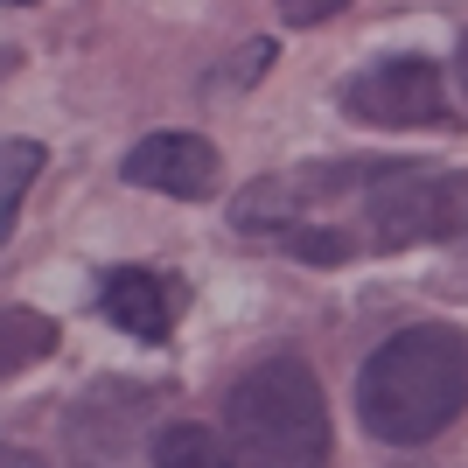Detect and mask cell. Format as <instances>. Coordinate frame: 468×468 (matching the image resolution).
<instances>
[{
  "instance_id": "6da1fadb",
  "label": "cell",
  "mask_w": 468,
  "mask_h": 468,
  "mask_svg": "<svg viewBox=\"0 0 468 468\" xmlns=\"http://www.w3.org/2000/svg\"><path fill=\"white\" fill-rule=\"evenodd\" d=\"M468 406V335L454 322H412L356 371V420L385 448H420Z\"/></svg>"
},
{
  "instance_id": "7a4b0ae2",
  "label": "cell",
  "mask_w": 468,
  "mask_h": 468,
  "mask_svg": "<svg viewBox=\"0 0 468 468\" xmlns=\"http://www.w3.org/2000/svg\"><path fill=\"white\" fill-rule=\"evenodd\" d=\"M224 427H231L245 468H329V406L293 350L238 378L224 399Z\"/></svg>"
},
{
  "instance_id": "3957f363",
  "label": "cell",
  "mask_w": 468,
  "mask_h": 468,
  "mask_svg": "<svg viewBox=\"0 0 468 468\" xmlns=\"http://www.w3.org/2000/svg\"><path fill=\"white\" fill-rule=\"evenodd\" d=\"M364 238L378 252L399 245H468V176L441 168H371L364 189Z\"/></svg>"
},
{
  "instance_id": "277c9868",
  "label": "cell",
  "mask_w": 468,
  "mask_h": 468,
  "mask_svg": "<svg viewBox=\"0 0 468 468\" xmlns=\"http://www.w3.org/2000/svg\"><path fill=\"white\" fill-rule=\"evenodd\" d=\"M343 112L364 126H448V78L427 57H385L343 84Z\"/></svg>"
},
{
  "instance_id": "5b68a950",
  "label": "cell",
  "mask_w": 468,
  "mask_h": 468,
  "mask_svg": "<svg viewBox=\"0 0 468 468\" xmlns=\"http://www.w3.org/2000/svg\"><path fill=\"white\" fill-rule=\"evenodd\" d=\"M98 314H105L112 329L140 335V343H161V335L176 329V314H182V287L161 280V273H147V266H119V273L98 280Z\"/></svg>"
},
{
  "instance_id": "8992f818",
  "label": "cell",
  "mask_w": 468,
  "mask_h": 468,
  "mask_svg": "<svg viewBox=\"0 0 468 468\" xmlns=\"http://www.w3.org/2000/svg\"><path fill=\"white\" fill-rule=\"evenodd\" d=\"M126 182L161 196H210L217 182V147L203 133H147L126 154Z\"/></svg>"
},
{
  "instance_id": "52a82bcc",
  "label": "cell",
  "mask_w": 468,
  "mask_h": 468,
  "mask_svg": "<svg viewBox=\"0 0 468 468\" xmlns=\"http://www.w3.org/2000/svg\"><path fill=\"white\" fill-rule=\"evenodd\" d=\"M154 468H238L224 433L203 427V420H176V427L154 433Z\"/></svg>"
},
{
  "instance_id": "ba28073f",
  "label": "cell",
  "mask_w": 468,
  "mask_h": 468,
  "mask_svg": "<svg viewBox=\"0 0 468 468\" xmlns=\"http://www.w3.org/2000/svg\"><path fill=\"white\" fill-rule=\"evenodd\" d=\"M42 350H57V322H42L36 308H0V371L36 364Z\"/></svg>"
},
{
  "instance_id": "9c48e42d",
  "label": "cell",
  "mask_w": 468,
  "mask_h": 468,
  "mask_svg": "<svg viewBox=\"0 0 468 468\" xmlns=\"http://www.w3.org/2000/svg\"><path fill=\"white\" fill-rule=\"evenodd\" d=\"M36 168H42V147H36V140H0V238L15 231L21 196H28Z\"/></svg>"
},
{
  "instance_id": "30bf717a",
  "label": "cell",
  "mask_w": 468,
  "mask_h": 468,
  "mask_svg": "<svg viewBox=\"0 0 468 468\" xmlns=\"http://www.w3.org/2000/svg\"><path fill=\"white\" fill-rule=\"evenodd\" d=\"M350 0H280V21L287 28H314V21H329V15H343Z\"/></svg>"
},
{
  "instance_id": "8fae6325",
  "label": "cell",
  "mask_w": 468,
  "mask_h": 468,
  "mask_svg": "<svg viewBox=\"0 0 468 468\" xmlns=\"http://www.w3.org/2000/svg\"><path fill=\"white\" fill-rule=\"evenodd\" d=\"M0 468H49V462H36L28 448H7V454H0Z\"/></svg>"
},
{
  "instance_id": "7c38bea8",
  "label": "cell",
  "mask_w": 468,
  "mask_h": 468,
  "mask_svg": "<svg viewBox=\"0 0 468 468\" xmlns=\"http://www.w3.org/2000/svg\"><path fill=\"white\" fill-rule=\"evenodd\" d=\"M454 84H462V91H468V36L454 42Z\"/></svg>"
}]
</instances>
